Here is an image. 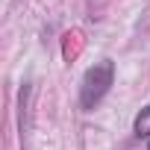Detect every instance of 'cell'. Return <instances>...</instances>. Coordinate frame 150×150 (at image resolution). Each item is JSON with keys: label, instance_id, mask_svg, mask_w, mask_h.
<instances>
[{"label": "cell", "instance_id": "obj_1", "mask_svg": "<svg viewBox=\"0 0 150 150\" xmlns=\"http://www.w3.org/2000/svg\"><path fill=\"white\" fill-rule=\"evenodd\" d=\"M115 83V62L112 59H100L94 62L86 74H83V83H80V106L86 112H91L112 88Z\"/></svg>", "mask_w": 150, "mask_h": 150}, {"label": "cell", "instance_id": "obj_2", "mask_svg": "<svg viewBox=\"0 0 150 150\" xmlns=\"http://www.w3.org/2000/svg\"><path fill=\"white\" fill-rule=\"evenodd\" d=\"M132 132H135L138 138H150V106H144V109L135 115V121H132Z\"/></svg>", "mask_w": 150, "mask_h": 150}]
</instances>
